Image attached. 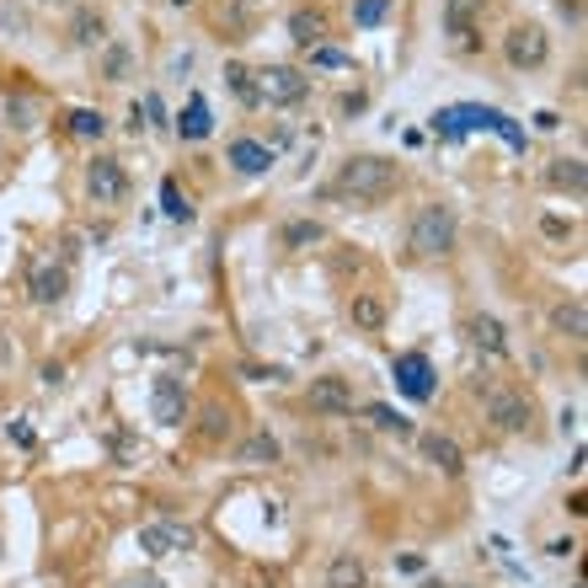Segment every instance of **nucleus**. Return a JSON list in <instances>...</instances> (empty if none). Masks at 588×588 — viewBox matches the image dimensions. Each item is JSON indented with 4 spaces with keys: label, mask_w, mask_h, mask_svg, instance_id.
<instances>
[{
    "label": "nucleus",
    "mask_w": 588,
    "mask_h": 588,
    "mask_svg": "<svg viewBox=\"0 0 588 588\" xmlns=\"http://www.w3.org/2000/svg\"><path fill=\"white\" fill-rule=\"evenodd\" d=\"M161 209H166L172 219H183V225L193 219V204H187L183 193H177V183H161Z\"/></svg>",
    "instance_id": "29"
},
{
    "label": "nucleus",
    "mask_w": 588,
    "mask_h": 588,
    "mask_svg": "<svg viewBox=\"0 0 588 588\" xmlns=\"http://www.w3.org/2000/svg\"><path fill=\"white\" fill-rule=\"evenodd\" d=\"M198 546V529L193 525H177V519H151V525H140V551L145 557H183Z\"/></svg>",
    "instance_id": "6"
},
{
    "label": "nucleus",
    "mask_w": 588,
    "mask_h": 588,
    "mask_svg": "<svg viewBox=\"0 0 588 588\" xmlns=\"http://www.w3.org/2000/svg\"><path fill=\"white\" fill-rule=\"evenodd\" d=\"M28 289H32V300H38V306H60L64 289H70V274L54 268V262H38V268H32V279H28Z\"/></svg>",
    "instance_id": "11"
},
{
    "label": "nucleus",
    "mask_w": 588,
    "mask_h": 588,
    "mask_svg": "<svg viewBox=\"0 0 588 588\" xmlns=\"http://www.w3.org/2000/svg\"><path fill=\"white\" fill-rule=\"evenodd\" d=\"M316 241H327V225H316V219H289L283 225V247L289 251H306Z\"/></svg>",
    "instance_id": "23"
},
{
    "label": "nucleus",
    "mask_w": 588,
    "mask_h": 588,
    "mask_svg": "<svg viewBox=\"0 0 588 588\" xmlns=\"http://www.w3.org/2000/svg\"><path fill=\"white\" fill-rule=\"evenodd\" d=\"M551 327H557L561 338L584 342L588 338V310H584V300H561V306L551 310Z\"/></svg>",
    "instance_id": "19"
},
{
    "label": "nucleus",
    "mask_w": 588,
    "mask_h": 588,
    "mask_svg": "<svg viewBox=\"0 0 588 588\" xmlns=\"http://www.w3.org/2000/svg\"><path fill=\"white\" fill-rule=\"evenodd\" d=\"M310 412H321V417H348V412H353V385H348L342 374L310 380Z\"/></svg>",
    "instance_id": "8"
},
{
    "label": "nucleus",
    "mask_w": 588,
    "mask_h": 588,
    "mask_svg": "<svg viewBox=\"0 0 588 588\" xmlns=\"http://www.w3.org/2000/svg\"><path fill=\"white\" fill-rule=\"evenodd\" d=\"M209 128H215L209 102H204V96H187V113H183V124H177V134H183V140H209Z\"/></svg>",
    "instance_id": "20"
},
{
    "label": "nucleus",
    "mask_w": 588,
    "mask_h": 588,
    "mask_svg": "<svg viewBox=\"0 0 588 588\" xmlns=\"http://www.w3.org/2000/svg\"><path fill=\"white\" fill-rule=\"evenodd\" d=\"M279 461V439L268 434V429H257V434L241 444V465H274Z\"/></svg>",
    "instance_id": "24"
},
{
    "label": "nucleus",
    "mask_w": 588,
    "mask_h": 588,
    "mask_svg": "<svg viewBox=\"0 0 588 588\" xmlns=\"http://www.w3.org/2000/svg\"><path fill=\"white\" fill-rule=\"evenodd\" d=\"M86 193H92V198L102 204V209L124 204V198H128L124 161H113V155H92V161H86Z\"/></svg>",
    "instance_id": "7"
},
{
    "label": "nucleus",
    "mask_w": 588,
    "mask_h": 588,
    "mask_svg": "<svg viewBox=\"0 0 588 588\" xmlns=\"http://www.w3.org/2000/svg\"><path fill=\"white\" fill-rule=\"evenodd\" d=\"M364 584H370V567H364V557L338 551V557L327 561V588H364Z\"/></svg>",
    "instance_id": "14"
},
{
    "label": "nucleus",
    "mask_w": 588,
    "mask_h": 588,
    "mask_svg": "<svg viewBox=\"0 0 588 588\" xmlns=\"http://www.w3.org/2000/svg\"><path fill=\"white\" fill-rule=\"evenodd\" d=\"M471 342L482 348V353H493V359H508V332H503V321L497 316H471Z\"/></svg>",
    "instance_id": "15"
},
{
    "label": "nucleus",
    "mask_w": 588,
    "mask_h": 588,
    "mask_svg": "<svg viewBox=\"0 0 588 588\" xmlns=\"http://www.w3.org/2000/svg\"><path fill=\"white\" fill-rule=\"evenodd\" d=\"M423 455H429V461H434L444 476H461V471H465L461 444H455L450 434H429V439H423Z\"/></svg>",
    "instance_id": "17"
},
{
    "label": "nucleus",
    "mask_w": 588,
    "mask_h": 588,
    "mask_svg": "<svg viewBox=\"0 0 588 588\" xmlns=\"http://www.w3.org/2000/svg\"><path fill=\"white\" fill-rule=\"evenodd\" d=\"M546 183L557 187V193H572V198H584V193H588V166H584V155H561V161H551Z\"/></svg>",
    "instance_id": "12"
},
{
    "label": "nucleus",
    "mask_w": 588,
    "mask_h": 588,
    "mask_svg": "<svg viewBox=\"0 0 588 588\" xmlns=\"http://www.w3.org/2000/svg\"><path fill=\"white\" fill-rule=\"evenodd\" d=\"M230 166H236L241 177H262V172L274 166V151L257 145V140H236V145H230Z\"/></svg>",
    "instance_id": "16"
},
{
    "label": "nucleus",
    "mask_w": 588,
    "mask_h": 588,
    "mask_svg": "<svg viewBox=\"0 0 588 588\" xmlns=\"http://www.w3.org/2000/svg\"><path fill=\"white\" fill-rule=\"evenodd\" d=\"M75 43H81V49H102V43H107V22H102V11H92V6H86V11H75Z\"/></svg>",
    "instance_id": "21"
},
{
    "label": "nucleus",
    "mask_w": 588,
    "mask_h": 588,
    "mask_svg": "<svg viewBox=\"0 0 588 588\" xmlns=\"http://www.w3.org/2000/svg\"><path fill=\"white\" fill-rule=\"evenodd\" d=\"M476 17H482V0H444V32L455 38V43H471V28H476Z\"/></svg>",
    "instance_id": "13"
},
{
    "label": "nucleus",
    "mask_w": 588,
    "mask_h": 588,
    "mask_svg": "<svg viewBox=\"0 0 588 588\" xmlns=\"http://www.w3.org/2000/svg\"><path fill=\"white\" fill-rule=\"evenodd\" d=\"M364 417H370L374 429H385V434H396V439L412 434V417H402V412H391V406H380V402L364 406Z\"/></svg>",
    "instance_id": "26"
},
{
    "label": "nucleus",
    "mask_w": 588,
    "mask_h": 588,
    "mask_svg": "<svg viewBox=\"0 0 588 588\" xmlns=\"http://www.w3.org/2000/svg\"><path fill=\"white\" fill-rule=\"evenodd\" d=\"M503 54H508L514 70H540V64L551 60V38H546L540 22H514L508 38H503Z\"/></svg>",
    "instance_id": "5"
},
{
    "label": "nucleus",
    "mask_w": 588,
    "mask_h": 588,
    "mask_svg": "<svg viewBox=\"0 0 588 588\" xmlns=\"http://www.w3.org/2000/svg\"><path fill=\"white\" fill-rule=\"evenodd\" d=\"M348 316H353V327H364V332H380V327H385V300H380V295H353Z\"/></svg>",
    "instance_id": "22"
},
{
    "label": "nucleus",
    "mask_w": 588,
    "mask_h": 588,
    "mask_svg": "<svg viewBox=\"0 0 588 588\" xmlns=\"http://www.w3.org/2000/svg\"><path fill=\"white\" fill-rule=\"evenodd\" d=\"M225 81H230V92L241 96L247 107H257V75H251L247 64H241V60H230V64H225Z\"/></svg>",
    "instance_id": "27"
},
{
    "label": "nucleus",
    "mask_w": 588,
    "mask_h": 588,
    "mask_svg": "<svg viewBox=\"0 0 588 588\" xmlns=\"http://www.w3.org/2000/svg\"><path fill=\"white\" fill-rule=\"evenodd\" d=\"M289 38H295L300 49H321V43H327V17H321V11H295V17H289Z\"/></svg>",
    "instance_id": "18"
},
{
    "label": "nucleus",
    "mask_w": 588,
    "mask_h": 588,
    "mask_svg": "<svg viewBox=\"0 0 588 588\" xmlns=\"http://www.w3.org/2000/svg\"><path fill=\"white\" fill-rule=\"evenodd\" d=\"M70 134H81V140H102V134H107V118H102L96 107H75V113H70Z\"/></svg>",
    "instance_id": "28"
},
{
    "label": "nucleus",
    "mask_w": 588,
    "mask_h": 588,
    "mask_svg": "<svg viewBox=\"0 0 588 588\" xmlns=\"http://www.w3.org/2000/svg\"><path fill=\"white\" fill-rule=\"evenodd\" d=\"M134 588H172V584H166V578H140Z\"/></svg>",
    "instance_id": "36"
},
{
    "label": "nucleus",
    "mask_w": 588,
    "mask_h": 588,
    "mask_svg": "<svg viewBox=\"0 0 588 588\" xmlns=\"http://www.w3.org/2000/svg\"><path fill=\"white\" fill-rule=\"evenodd\" d=\"M230 429H236V423H230V406H225V402H209V406H204V429H198V434L209 439V444L230 439Z\"/></svg>",
    "instance_id": "25"
},
{
    "label": "nucleus",
    "mask_w": 588,
    "mask_h": 588,
    "mask_svg": "<svg viewBox=\"0 0 588 588\" xmlns=\"http://www.w3.org/2000/svg\"><path fill=\"white\" fill-rule=\"evenodd\" d=\"M0 155H6V145H0Z\"/></svg>",
    "instance_id": "39"
},
{
    "label": "nucleus",
    "mask_w": 588,
    "mask_h": 588,
    "mask_svg": "<svg viewBox=\"0 0 588 588\" xmlns=\"http://www.w3.org/2000/svg\"><path fill=\"white\" fill-rule=\"evenodd\" d=\"M482 412L497 434H529V423H535V402L514 385H482Z\"/></svg>",
    "instance_id": "3"
},
{
    "label": "nucleus",
    "mask_w": 588,
    "mask_h": 588,
    "mask_svg": "<svg viewBox=\"0 0 588 588\" xmlns=\"http://www.w3.org/2000/svg\"><path fill=\"white\" fill-rule=\"evenodd\" d=\"M124 70H128V54H124V49H113V54H107V75H113V81H124Z\"/></svg>",
    "instance_id": "32"
},
{
    "label": "nucleus",
    "mask_w": 588,
    "mask_h": 588,
    "mask_svg": "<svg viewBox=\"0 0 588 588\" xmlns=\"http://www.w3.org/2000/svg\"><path fill=\"white\" fill-rule=\"evenodd\" d=\"M6 364H17V342H6V332H0V370Z\"/></svg>",
    "instance_id": "35"
},
{
    "label": "nucleus",
    "mask_w": 588,
    "mask_h": 588,
    "mask_svg": "<svg viewBox=\"0 0 588 588\" xmlns=\"http://www.w3.org/2000/svg\"><path fill=\"white\" fill-rule=\"evenodd\" d=\"M172 6H198V0H172Z\"/></svg>",
    "instance_id": "37"
},
{
    "label": "nucleus",
    "mask_w": 588,
    "mask_h": 588,
    "mask_svg": "<svg viewBox=\"0 0 588 588\" xmlns=\"http://www.w3.org/2000/svg\"><path fill=\"white\" fill-rule=\"evenodd\" d=\"M306 96H310V75L295 70V64H268L257 75V102H268V107H295Z\"/></svg>",
    "instance_id": "4"
},
{
    "label": "nucleus",
    "mask_w": 588,
    "mask_h": 588,
    "mask_svg": "<svg viewBox=\"0 0 588 588\" xmlns=\"http://www.w3.org/2000/svg\"><path fill=\"white\" fill-rule=\"evenodd\" d=\"M310 60L321 64V70H348V64H353L348 54H338V49H327V43H321V49H310Z\"/></svg>",
    "instance_id": "31"
},
{
    "label": "nucleus",
    "mask_w": 588,
    "mask_h": 588,
    "mask_svg": "<svg viewBox=\"0 0 588 588\" xmlns=\"http://www.w3.org/2000/svg\"><path fill=\"white\" fill-rule=\"evenodd\" d=\"M43 385H49V391H60V385H64V364H43Z\"/></svg>",
    "instance_id": "33"
},
{
    "label": "nucleus",
    "mask_w": 588,
    "mask_h": 588,
    "mask_svg": "<svg viewBox=\"0 0 588 588\" xmlns=\"http://www.w3.org/2000/svg\"><path fill=\"white\" fill-rule=\"evenodd\" d=\"M396 385H402L412 402H429L434 396V364L423 353H402L396 359Z\"/></svg>",
    "instance_id": "10"
},
{
    "label": "nucleus",
    "mask_w": 588,
    "mask_h": 588,
    "mask_svg": "<svg viewBox=\"0 0 588 588\" xmlns=\"http://www.w3.org/2000/svg\"><path fill=\"white\" fill-rule=\"evenodd\" d=\"M429 588H444V584H429Z\"/></svg>",
    "instance_id": "38"
},
{
    "label": "nucleus",
    "mask_w": 588,
    "mask_h": 588,
    "mask_svg": "<svg viewBox=\"0 0 588 588\" xmlns=\"http://www.w3.org/2000/svg\"><path fill=\"white\" fill-rule=\"evenodd\" d=\"M151 412H155V423L161 429H177L187 417V391H183V380H172V374H161L151 385Z\"/></svg>",
    "instance_id": "9"
},
{
    "label": "nucleus",
    "mask_w": 588,
    "mask_h": 588,
    "mask_svg": "<svg viewBox=\"0 0 588 588\" xmlns=\"http://www.w3.org/2000/svg\"><path fill=\"white\" fill-rule=\"evenodd\" d=\"M561 6V17H567V22H578V17H584V0H557Z\"/></svg>",
    "instance_id": "34"
},
{
    "label": "nucleus",
    "mask_w": 588,
    "mask_h": 588,
    "mask_svg": "<svg viewBox=\"0 0 588 588\" xmlns=\"http://www.w3.org/2000/svg\"><path fill=\"white\" fill-rule=\"evenodd\" d=\"M396 187H402V172H396V161H385V155H348V161L338 166V193L342 198L385 204Z\"/></svg>",
    "instance_id": "1"
},
{
    "label": "nucleus",
    "mask_w": 588,
    "mask_h": 588,
    "mask_svg": "<svg viewBox=\"0 0 588 588\" xmlns=\"http://www.w3.org/2000/svg\"><path fill=\"white\" fill-rule=\"evenodd\" d=\"M455 236H461V225H455V209L450 204H423L412 225H406V247L412 257H423V262H434V257H450L455 251Z\"/></svg>",
    "instance_id": "2"
},
{
    "label": "nucleus",
    "mask_w": 588,
    "mask_h": 588,
    "mask_svg": "<svg viewBox=\"0 0 588 588\" xmlns=\"http://www.w3.org/2000/svg\"><path fill=\"white\" fill-rule=\"evenodd\" d=\"M385 11H391V0H359V6H353V22H359V28H380Z\"/></svg>",
    "instance_id": "30"
}]
</instances>
